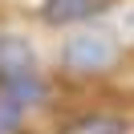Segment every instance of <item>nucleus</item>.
<instances>
[{
    "label": "nucleus",
    "mask_w": 134,
    "mask_h": 134,
    "mask_svg": "<svg viewBox=\"0 0 134 134\" xmlns=\"http://www.w3.org/2000/svg\"><path fill=\"white\" fill-rule=\"evenodd\" d=\"M61 57H65L69 69L98 73V69L114 65L118 49H114V41H110V37H102V33H81V37H73V41L65 45V53H61Z\"/></svg>",
    "instance_id": "obj_1"
},
{
    "label": "nucleus",
    "mask_w": 134,
    "mask_h": 134,
    "mask_svg": "<svg viewBox=\"0 0 134 134\" xmlns=\"http://www.w3.org/2000/svg\"><path fill=\"white\" fill-rule=\"evenodd\" d=\"M110 0H45V20L49 25H73L93 12H102Z\"/></svg>",
    "instance_id": "obj_2"
},
{
    "label": "nucleus",
    "mask_w": 134,
    "mask_h": 134,
    "mask_svg": "<svg viewBox=\"0 0 134 134\" xmlns=\"http://www.w3.org/2000/svg\"><path fill=\"white\" fill-rule=\"evenodd\" d=\"M12 73H33V49L20 37L0 33V77H12Z\"/></svg>",
    "instance_id": "obj_3"
},
{
    "label": "nucleus",
    "mask_w": 134,
    "mask_h": 134,
    "mask_svg": "<svg viewBox=\"0 0 134 134\" xmlns=\"http://www.w3.org/2000/svg\"><path fill=\"white\" fill-rule=\"evenodd\" d=\"M0 93H8L16 106H29V102L45 98V85L37 73H12V77H0Z\"/></svg>",
    "instance_id": "obj_4"
},
{
    "label": "nucleus",
    "mask_w": 134,
    "mask_h": 134,
    "mask_svg": "<svg viewBox=\"0 0 134 134\" xmlns=\"http://www.w3.org/2000/svg\"><path fill=\"white\" fill-rule=\"evenodd\" d=\"M61 134H126V122L110 118V114H85L77 122H69Z\"/></svg>",
    "instance_id": "obj_5"
},
{
    "label": "nucleus",
    "mask_w": 134,
    "mask_h": 134,
    "mask_svg": "<svg viewBox=\"0 0 134 134\" xmlns=\"http://www.w3.org/2000/svg\"><path fill=\"white\" fill-rule=\"evenodd\" d=\"M16 126H20V106L8 98V93H0V130H8V134H12Z\"/></svg>",
    "instance_id": "obj_6"
}]
</instances>
